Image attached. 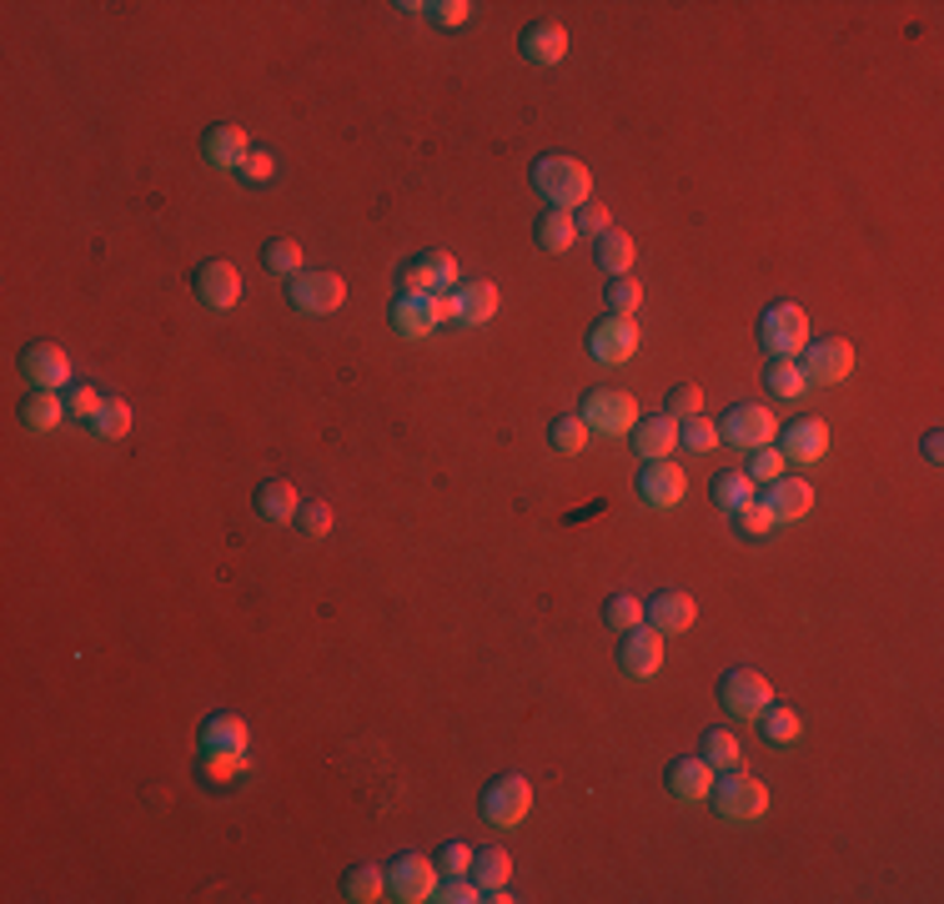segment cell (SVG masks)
<instances>
[{"label": "cell", "instance_id": "1", "mask_svg": "<svg viewBox=\"0 0 944 904\" xmlns=\"http://www.w3.org/2000/svg\"><path fill=\"white\" fill-rule=\"evenodd\" d=\"M532 191L553 212H578V206L593 202V171L578 156H538L532 161Z\"/></svg>", "mask_w": 944, "mask_h": 904}, {"label": "cell", "instance_id": "2", "mask_svg": "<svg viewBox=\"0 0 944 904\" xmlns=\"http://www.w3.org/2000/svg\"><path fill=\"white\" fill-rule=\"evenodd\" d=\"M814 342L809 337V312L799 302H774V307L758 317V347H764L774 362L784 358H803V347Z\"/></svg>", "mask_w": 944, "mask_h": 904}, {"label": "cell", "instance_id": "3", "mask_svg": "<svg viewBox=\"0 0 944 904\" xmlns=\"http://www.w3.org/2000/svg\"><path fill=\"white\" fill-rule=\"evenodd\" d=\"M578 417L588 422V432H598V438H628V432L638 428V403H633V393H623V387H593V393L583 397Z\"/></svg>", "mask_w": 944, "mask_h": 904}, {"label": "cell", "instance_id": "4", "mask_svg": "<svg viewBox=\"0 0 944 904\" xmlns=\"http://www.w3.org/2000/svg\"><path fill=\"white\" fill-rule=\"evenodd\" d=\"M442 321H452V292H402V297L392 302V327H397L407 342L432 337Z\"/></svg>", "mask_w": 944, "mask_h": 904}, {"label": "cell", "instance_id": "5", "mask_svg": "<svg viewBox=\"0 0 944 904\" xmlns=\"http://www.w3.org/2000/svg\"><path fill=\"white\" fill-rule=\"evenodd\" d=\"M713 810L723 814L729 824H758L768 814V789L758 784L754 773H723L713 779Z\"/></svg>", "mask_w": 944, "mask_h": 904}, {"label": "cell", "instance_id": "6", "mask_svg": "<svg viewBox=\"0 0 944 904\" xmlns=\"http://www.w3.org/2000/svg\"><path fill=\"white\" fill-rule=\"evenodd\" d=\"M719 438L729 442V448H739V452L774 448V438H779V417L768 413L764 403H739V407H729V413H723Z\"/></svg>", "mask_w": 944, "mask_h": 904}, {"label": "cell", "instance_id": "7", "mask_svg": "<svg viewBox=\"0 0 944 904\" xmlns=\"http://www.w3.org/2000/svg\"><path fill=\"white\" fill-rule=\"evenodd\" d=\"M532 814V784L522 773H497L493 784L483 789V820L497 829H513Z\"/></svg>", "mask_w": 944, "mask_h": 904}, {"label": "cell", "instance_id": "8", "mask_svg": "<svg viewBox=\"0 0 944 904\" xmlns=\"http://www.w3.org/2000/svg\"><path fill=\"white\" fill-rule=\"evenodd\" d=\"M286 297L302 317H331L347 302V282L337 272H296L286 282Z\"/></svg>", "mask_w": 944, "mask_h": 904}, {"label": "cell", "instance_id": "9", "mask_svg": "<svg viewBox=\"0 0 944 904\" xmlns=\"http://www.w3.org/2000/svg\"><path fill=\"white\" fill-rule=\"evenodd\" d=\"M437 884H442V869L423 855H402V859H392V869H387V890L397 904L437 900Z\"/></svg>", "mask_w": 944, "mask_h": 904}, {"label": "cell", "instance_id": "10", "mask_svg": "<svg viewBox=\"0 0 944 904\" xmlns=\"http://www.w3.org/2000/svg\"><path fill=\"white\" fill-rule=\"evenodd\" d=\"M719 699L733 719H758L768 703H774V683H768L758 668H733V674H723Z\"/></svg>", "mask_w": 944, "mask_h": 904}, {"label": "cell", "instance_id": "11", "mask_svg": "<svg viewBox=\"0 0 944 904\" xmlns=\"http://www.w3.org/2000/svg\"><path fill=\"white\" fill-rule=\"evenodd\" d=\"M638 342H643V332H638L633 317H603L588 332V358L603 368H618V362H633Z\"/></svg>", "mask_w": 944, "mask_h": 904}, {"label": "cell", "instance_id": "12", "mask_svg": "<svg viewBox=\"0 0 944 904\" xmlns=\"http://www.w3.org/2000/svg\"><path fill=\"white\" fill-rule=\"evenodd\" d=\"M21 377L31 382V393H60L71 387V358L56 342H31L21 352Z\"/></svg>", "mask_w": 944, "mask_h": 904}, {"label": "cell", "instance_id": "13", "mask_svg": "<svg viewBox=\"0 0 944 904\" xmlns=\"http://www.w3.org/2000/svg\"><path fill=\"white\" fill-rule=\"evenodd\" d=\"M799 362H803V372H809V382H824V387L854 377V347L844 342V337H819V342H809Z\"/></svg>", "mask_w": 944, "mask_h": 904}, {"label": "cell", "instance_id": "14", "mask_svg": "<svg viewBox=\"0 0 944 904\" xmlns=\"http://www.w3.org/2000/svg\"><path fill=\"white\" fill-rule=\"evenodd\" d=\"M402 292H452V286L462 282V272H458V257L452 251H423L417 262H407L402 267Z\"/></svg>", "mask_w": 944, "mask_h": 904}, {"label": "cell", "instance_id": "15", "mask_svg": "<svg viewBox=\"0 0 944 904\" xmlns=\"http://www.w3.org/2000/svg\"><path fill=\"white\" fill-rule=\"evenodd\" d=\"M618 668L628 678H653L663 668V633L638 623V629L623 633V648H618Z\"/></svg>", "mask_w": 944, "mask_h": 904}, {"label": "cell", "instance_id": "16", "mask_svg": "<svg viewBox=\"0 0 944 904\" xmlns=\"http://www.w3.org/2000/svg\"><path fill=\"white\" fill-rule=\"evenodd\" d=\"M779 452L784 463H819L829 452V422H819V417H799V422H789V428H779Z\"/></svg>", "mask_w": 944, "mask_h": 904}, {"label": "cell", "instance_id": "17", "mask_svg": "<svg viewBox=\"0 0 944 904\" xmlns=\"http://www.w3.org/2000/svg\"><path fill=\"white\" fill-rule=\"evenodd\" d=\"M638 493H643V502L649 508H678L688 493V473L673 457H659V463L643 467V477H638Z\"/></svg>", "mask_w": 944, "mask_h": 904}, {"label": "cell", "instance_id": "18", "mask_svg": "<svg viewBox=\"0 0 944 904\" xmlns=\"http://www.w3.org/2000/svg\"><path fill=\"white\" fill-rule=\"evenodd\" d=\"M196 297L206 302L212 312H232L236 302H241V272H236L232 262H201L196 267Z\"/></svg>", "mask_w": 944, "mask_h": 904}, {"label": "cell", "instance_id": "19", "mask_svg": "<svg viewBox=\"0 0 944 904\" xmlns=\"http://www.w3.org/2000/svg\"><path fill=\"white\" fill-rule=\"evenodd\" d=\"M201 156H206V167L216 171H241L251 156V142L241 126H232V121H222V126H212V132L201 136Z\"/></svg>", "mask_w": 944, "mask_h": 904}, {"label": "cell", "instance_id": "20", "mask_svg": "<svg viewBox=\"0 0 944 904\" xmlns=\"http://www.w3.org/2000/svg\"><path fill=\"white\" fill-rule=\"evenodd\" d=\"M643 608H649V629H659L663 639H668V633H688L698 619V603L684 594V588H663V594H653Z\"/></svg>", "mask_w": 944, "mask_h": 904}, {"label": "cell", "instance_id": "21", "mask_svg": "<svg viewBox=\"0 0 944 904\" xmlns=\"http://www.w3.org/2000/svg\"><path fill=\"white\" fill-rule=\"evenodd\" d=\"M497 307H503V297H497L493 282H458L452 286V321H462V327L493 321Z\"/></svg>", "mask_w": 944, "mask_h": 904}, {"label": "cell", "instance_id": "22", "mask_svg": "<svg viewBox=\"0 0 944 904\" xmlns=\"http://www.w3.org/2000/svg\"><path fill=\"white\" fill-rule=\"evenodd\" d=\"M713 764L698 754V759H673L668 764V794L678 799V804H704L708 794H713Z\"/></svg>", "mask_w": 944, "mask_h": 904}, {"label": "cell", "instance_id": "23", "mask_svg": "<svg viewBox=\"0 0 944 904\" xmlns=\"http://www.w3.org/2000/svg\"><path fill=\"white\" fill-rule=\"evenodd\" d=\"M764 508L774 512V523H799L803 512L814 508V483H803V477H779V483H768Z\"/></svg>", "mask_w": 944, "mask_h": 904}, {"label": "cell", "instance_id": "24", "mask_svg": "<svg viewBox=\"0 0 944 904\" xmlns=\"http://www.w3.org/2000/svg\"><path fill=\"white\" fill-rule=\"evenodd\" d=\"M522 56L532 66H563L567 60V31L558 21H532L522 31Z\"/></svg>", "mask_w": 944, "mask_h": 904}, {"label": "cell", "instance_id": "25", "mask_svg": "<svg viewBox=\"0 0 944 904\" xmlns=\"http://www.w3.org/2000/svg\"><path fill=\"white\" fill-rule=\"evenodd\" d=\"M673 448H684L673 417H638V428H633V452L638 457L659 463V457H673Z\"/></svg>", "mask_w": 944, "mask_h": 904}, {"label": "cell", "instance_id": "26", "mask_svg": "<svg viewBox=\"0 0 944 904\" xmlns=\"http://www.w3.org/2000/svg\"><path fill=\"white\" fill-rule=\"evenodd\" d=\"M257 512L267 518V523H296V512H302V493L286 483V477H267L257 488Z\"/></svg>", "mask_w": 944, "mask_h": 904}, {"label": "cell", "instance_id": "27", "mask_svg": "<svg viewBox=\"0 0 944 904\" xmlns=\"http://www.w3.org/2000/svg\"><path fill=\"white\" fill-rule=\"evenodd\" d=\"M508 880H513L508 849H497V845L472 849V884H477V890H497V884H508Z\"/></svg>", "mask_w": 944, "mask_h": 904}, {"label": "cell", "instance_id": "28", "mask_svg": "<svg viewBox=\"0 0 944 904\" xmlns=\"http://www.w3.org/2000/svg\"><path fill=\"white\" fill-rule=\"evenodd\" d=\"M764 382H768V393L774 397H784V403H799L814 382H809V372H803V362L799 358H784V362H774V368L764 372Z\"/></svg>", "mask_w": 944, "mask_h": 904}, {"label": "cell", "instance_id": "29", "mask_svg": "<svg viewBox=\"0 0 944 904\" xmlns=\"http://www.w3.org/2000/svg\"><path fill=\"white\" fill-rule=\"evenodd\" d=\"M201 749H247V719L241 714H212L201 724Z\"/></svg>", "mask_w": 944, "mask_h": 904}, {"label": "cell", "instance_id": "30", "mask_svg": "<svg viewBox=\"0 0 944 904\" xmlns=\"http://www.w3.org/2000/svg\"><path fill=\"white\" fill-rule=\"evenodd\" d=\"M60 417H66V397L60 393H31L21 403V422L31 432H50V428H60Z\"/></svg>", "mask_w": 944, "mask_h": 904}, {"label": "cell", "instance_id": "31", "mask_svg": "<svg viewBox=\"0 0 944 904\" xmlns=\"http://www.w3.org/2000/svg\"><path fill=\"white\" fill-rule=\"evenodd\" d=\"M573 241H578V222H573V212H553V206H548V212L538 216V247L543 251H573Z\"/></svg>", "mask_w": 944, "mask_h": 904}, {"label": "cell", "instance_id": "32", "mask_svg": "<svg viewBox=\"0 0 944 904\" xmlns=\"http://www.w3.org/2000/svg\"><path fill=\"white\" fill-rule=\"evenodd\" d=\"M342 890H347V900H352V904L382 900V894H387V869H378V865H352V869H347V880H342Z\"/></svg>", "mask_w": 944, "mask_h": 904}, {"label": "cell", "instance_id": "33", "mask_svg": "<svg viewBox=\"0 0 944 904\" xmlns=\"http://www.w3.org/2000/svg\"><path fill=\"white\" fill-rule=\"evenodd\" d=\"M633 257H638V247H633V237H628V231H603V237H598V267H603V272L628 276V272H633Z\"/></svg>", "mask_w": 944, "mask_h": 904}, {"label": "cell", "instance_id": "34", "mask_svg": "<svg viewBox=\"0 0 944 904\" xmlns=\"http://www.w3.org/2000/svg\"><path fill=\"white\" fill-rule=\"evenodd\" d=\"M713 508H723V512H733V508H744L749 498H754V477L744 473V467H733V473H719L713 477Z\"/></svg>", "mask_w": 944, "mask_h": 904}, {"label": "cell", "instance_id": "35", "mask_svg": "<svg viewBox=\"0 0 944 904\" xmlns=\"http://www.w3.org/2000/svg\"><path fill=\"white\" fill-rule=\"evenodd\" d=\"M758 719H764V738H768V744H799V738H803V719L794 714V709L768 703Z\"/></svg>", "mask_w": 944, "mask_h": 904}, {"label": "cell", "instance_id": "36", "mask_svg": "<svg viewBox=\"0 0 944 904\" xmlns=\"http://www.w3.org/2000/svg\"><path fill=\"white\" fill-rule=\"evenodd\" d=\"M603 619H608V629L628 633V629H638V623H649V608H643V598H633V594H614L603 603Z\"/></svg>", "mask_w": 944, "mask_h": 904}, {"label": "cell", "instance_id": "37", "mask_svg": "<svg viewBox=\"0 0 944 904\" xmlns=\"http://www.w3.org/2000/svg\"><path fill=\"white\" fill-rule=\"evenodd\" d=\"M704 759L713 764V769H739L744 749H739V738H733L729 728H708L704 734Z\"/></svg>", "mask_w": 944, "mask_h": 904}, {"label": "cell", "instance_id": "38", "mask_svg": "<svg viewBox=\"0 0 944 904\" xmlns=\"http://www.w3.org/2000/svg\"><path fill=\"white\" fill-rule=\"evenodd\" d=\"M261 262H267V272H277V276H296L302 272V241H292V237L267 241Z\"/></svg>", "mask_w": 944, "mask_h": 904}, {"label": "cell", "instance_id": "39", "mask_svg": "<svg viewBox=\"0 0 944 904\" xmlns=\"http://www.w3.org/2000/svg\"><path fill=\"white\" fill-rule=\"evenodd\" d=\"M91 432L101 442H121L131 432V403H121V397H111L106 407H101V417L91 422Z\"/></svg>", "mask_w": 944, "mask_h": 904}, {"label": "cell", "instance_id": "40", "mask_svg": "<svg viewBox=\"0 0 944 904\" xmlns=\"http://www.w3.org/2000/svg\"><path fill=\"white\" fill-rule=\"evenodd\" d=\"M548 442H553V452H567V457H573V452L588 448V422H583L578 413H573V417H558L553 428H548Z\"/></svg>", "mask_w": 944, "mask_h": 904}, {"label": "cell", "instance_id": "41", "mask_svg": "<svg viewBox=\"0 0 944 904\" xmlns=\"http://www.w3.org/2000/svg\"><path fill=\"white\" fill-rule=\"evenodd\" d=\"M678 442H684L688 452H713L723 438H719V422H708V417L698 413V417H688V422H678Z\"/></svg>", "mask_w": 944, "mask_h": 904}, {"label": "cell", "instance_id": "42", "mask_svg": "<svg viewBox=\"0 0 944 904\" xmlns=\"http://www.w3.org/2000/svg\"><path fill=\"white\" fill-rule=\"evenodd\" d=\"M663 407L673 413V422H688V417L704 413V387H698V382H678V387H668Z\"/></svg>", "mask_w": 944, "mask_h": 904}, {"label": "cell", "instance_id": "43", "mask_svg": "<svg viewBox=\"0 0 944 904\" xmlns=\"http://www.w3.org/2000/svg\"><path fill=\"white\" fill-rule=\"evenodd\" d=\"M608 307H614V317H633L643 307V282L638 276H614L608 282Z\"/></svg>", "mask_w": 944, "mask_h": 904}, {"label": "cell", "instance_id": "44", "mask_svg": "<svg viewBox=\"0 0 944 904\" xmlns=\"http://www.w3.org/2000/svg\"><path fill=\"white\" fill-rule=\"evenodd\" d=\"M733 523H739L744 538H768L774 533V512L764 508V498H749L744 508H733Z\"/></svg>", "mask_w": 944, "mask_h": 904}, {"label": "cell", "instance_id": "45", "mask_svg": "<svg viewBox=\"0 0 944 904\" xmlns=\"http://www.w3.org/2000/svg\"><path fill=\"white\" fill-rule=\"evenodd\" d=\"M754 483H779L784 473H789V463H784V452L779 448H754L749 452V467H744Z\"/></svg>", "mask_w": 944, "mask_h": 904}, {"label": "cell", "instance_id": "46", "mask_svg": "<svg viewBox=\"0 0 944 904\" xmlns=\"http://www.w3.org/2000/svg\"><path fill=\"white\" fill-rule=\"evenodd\" d=\"M101 407H106V397L95 393L91 382H76L71 393H66V413H71L76 422H95V417H101Z\"/></svg>", "mask_w": 944, "mask_h": 904}, {"label": "cell", "instance_id": "47", "mask_svg": "<svg viewBox=\"0 0 944 904\" xmlns=\"http://www.w3.org/2000/svg\"><path fill=\"white\" fill-rule=\"evenodd\" d=\"M201 754H206V773H212L216 784L236 779V773H247V749H201Z\"/></svg>", "mask_w": 944, "mask_h": 904}, {"label": "cell", "instance_id": "48", "mask_svg": "<svg viewBox=\"0 0 944 904\" xmlns=\"http://www.w3.org/2000/svg\"><path fill=\"white\" fill-rule=\"evenodd\" d=\"M296 528H302L307 538H327L331 533V502H322V498L302 502V512H296Z\"/></svg>", "mask_w": 944, "mask_h": 904}, {"label": "cell", "instance_id": "49", "mask_svg": "<svg viewBox=\"0 0 944 904\" xmlns=\"http://www.w3.org/2000/svg\"><path fill=\"white\" fill-rule=\"evenodd\" d=\"M573 222H578V237H593V241H598L603 231H614V216H608V206H603V202L578 206V212H573Z\"/></svg>", "mask_w": 944, "mask_h": 904}, {"label": "cell", "instance_id": "50", "mask_svg": "<svg viewBox=\"0 0 944 904\" xmlns=\"http://www.w3.org/2000/svg\"><path fill=\"white\" fill-rule=\"evenodd\" d=\"M437 900L442 904H472V900H483V894H477L472 874H448V880L437 884Z\"/></svg>", "mask_w": 944, "mask_h": 904}, {"label": "cell", "instance_id": "51", "mask_svg": "<svg viewBox=\"0 0 944 904\" xmlns=\"http://www.w3.org/2000/svg\"><path fill=\"white\" fill-rule=\"evenodd\" d=\"M423 11L432 15L437 25H448V31H452V25H462L472 15V5H468V0H432V5H423Z\"/></svg>", "mask_w": 944, "mask_h": 904}, {"label": "cell", "instance_id": "52", "mask_svg": "<svg viewBox=\"0 0 944 904\" xmlns=\"http://www.w3.org/2000/svg\"><path fill=\"white\" fill-rule=\"evenodd\" d=\"M241 177H247L251 187H267V181L277 177V161H272V151H251V156H247V167H241Z\"/></svg>", "mask_w": 944, "mask_h": 904}, {"label": "cell", "instance_id": "53", "mask_svg": "<svg viewBox=\"0 0 944 904\" xmlns=\"http://www.w3.org/2000/svg\"><path fill=\"white\" fill-rule=\"evenodd\" d=\"M437 869L442 874H472V845H448L437 855Z\"/></svg>", "mask_w": 944, "mask_h": 904}, {"label": "cell", "instance_id": "54", "mask_svg": "<svg viewBox=\"0 0 944 904\" xmlns=\"http://www.w3.org/2000/svg\"><path fill=\"white\" fill-rule=\"evenodd\" d=\"M924 457H930V463H940V457H944V438H940V432H924Z\"/></svg>", "mask_w": 944, "mask_h": 904}]
</instances>
